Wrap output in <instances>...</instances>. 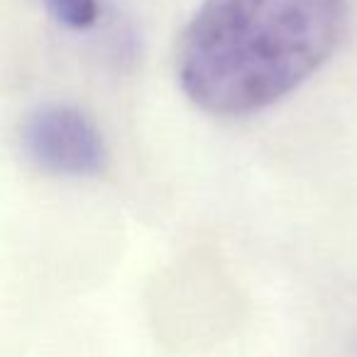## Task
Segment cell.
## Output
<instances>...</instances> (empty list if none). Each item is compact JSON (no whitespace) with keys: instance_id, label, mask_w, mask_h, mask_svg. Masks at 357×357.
Listing matches in <instances>:
<instances>
[{"instance_id":"cell-1","label":"cell","mask_w":357,"mask_h":357,"mask_svg":"<svg viewBox=\"0 0 357 357\" xmlns=\"http://www.w3.org/2000/svg\"><path fill=\"white\" fill-rule=\"evenodd\" d=\"M345 30L347 0H204L178 37V86L211 115L259 113L311 79Z\"/></svg>"},{"instance_id":"cell-2","label":"cell","mask_w":357,"mask_h":357,"mask_svg":"<svg viewBox=\"0 0 357 357\" xmlns=\"http://www.w3.org/2000/svg\"><path fill=\"white\" fill-rule=\"evenodd\" d=\"M22 149L37 169L56 176H98L108 167V147L96 123L66 103L32 110L22 125Z\"/></svg>"},{"instance_id":"cell-3","label":"cell","mask_w":357,"mask_h":357,"mask_svg":"<svg viewBox=\"0 0 357 357\" xmlns=\"http://www.w3.org/2000/svg\"><path fill=\"white\" fill-rule=\"evenodd\" d=\"M52 17L61 27L74 32H84L98 20V0H42Z\"/></svg>"}]
</instances>
